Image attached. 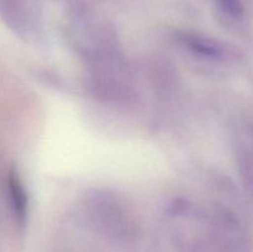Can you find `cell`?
Segmentation results:
<instances>
[{
	"label": "cell",
	"instance_id": "obj_1",
	"mask_svg": "<svg viewBox=\"0 0 253 252\" xmlns=\"http://www.w3.org/2000/svg\"><path fill=\"white\" fill-rule=\"evenodd\" d=\"M7 187H9V197L11 202V207L14 208L17 216H25L26 210V197H25L24 188L20 184L19 178L15 173H10L7 179Z\"/></svg>",
	"mask_w": 253,
	"mask_h": 252
}]
</instances>
